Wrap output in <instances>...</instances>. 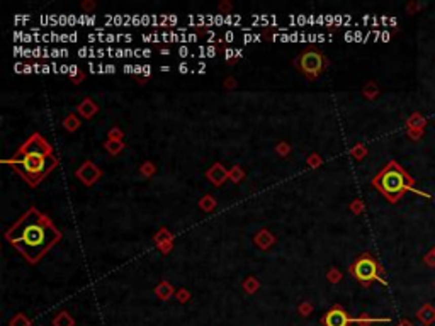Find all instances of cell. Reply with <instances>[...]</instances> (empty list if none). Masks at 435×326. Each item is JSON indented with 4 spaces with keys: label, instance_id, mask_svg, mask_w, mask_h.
<instances>
[{
    "label": "cell",
    "instance_id": "obj_12",
    "mask_svg": "<svg viewBox=\"0 0 435 326\" xmlns=\"http://www.w3.org/2000/svg\"><path fill=\"white\" fill-rule=\"evenodd\" d=\"M97 113H99V104L92 97H85V99H82L77 104V114L85 121L92 119Z\"/></svg>",
    "mask_w": 435,
    "mask_h": 326
},
{
    "label": "cell",
    "instance_id": "obj_42",
    "mask_svg": "<svg viewBox=\"0 0 435 326\" xmlns=\"http://www.w3.org/2000/svg\"><path fill=\"white\" fill-rule=\"evenodd\" d=\"M433 285H435V282H433Z\"/></svg>",
    "mask_w": 435,
    "mask_h": 326
},
{
    "label": "cell",
    "instance_id": "obj_40",
    "mask_svg": "<svg viewBox=\"0 0 435 326\" xmlns=\"http://www.w3.org/2000/svg\"><path fill=\"white\" fill-rule=\"evenodd\" d=\"M148 80H150V79H141V77H139V79H138L136 82H138V84H139V85H144V84H147V82H148Z\"/></svg>",
    "mask_w": 435,
    "mask_h": 326
},
{
    "label": "cell",
    "instance_id": "obj_19",
    "mask_svg": "<svg viewBox=\"0 0 435 326\" xmlns=\"http://www.w3.org/2000/svg\"><path fill=\"white\" fill-rule=\"evenodd\" d=\"M391 318H372L371 314L367 313H362L360 316H357V318L354 319V323L357 326H372L376 323H389Z\"/></svg>",
    "mask_w": 435,
    "mask_h": 326
},
{
    "label": "cell",
    "instance_id": "obj_20",
    "mask_svg": "<svg viewBox=\"0 0 435 326\" xmlns=\"http://www.w3.org/2000/svg\"><path fill=\"white\" fill-rule=\"evenodd\" d=\"M102 147H104L105 152L111 155V157H118L119 153H123L124 150H126L124 141H113V139H105Z\"/></svg>",
    "mask_w": 435,
    "mask_h": 326
},
{
    "label": "cell",
    "instance_id": "obj_10",
    "mask_svg": "<svg viewBox=\"0 0 435 326\" xmlns=\"http://www.w3.org/2000/svg\"><path fill=\"white\" fill-rule=\"evenodd\" d=\"M206 178L209 180V184H212L214 187L225 186V182L228 180V168L221 162L212 163L211 167L206 170Z\"/></svg>",
    "mask_w": 435,
    "mask_h": 326
},
{
    "label": "cell",
    "instance_id": "obj_33",
    "mask_svg": "<svg viewBox=\"0 0 435 326\" xmlns=\"http://www.w3.org/2000/svg\"><path fill=\"white\" fill-rule=\"evenodd\" d=\"M124 138V131L119 128V126H114L107 131V139H113V141H123Z\"/></svg>",
    "mask_w": 435,
    "mask_h": 326
},
{
    "label": "cell",
    "instance_id": "obj_23",
    "mask_svg": "<svg viewBox=\"0 0 435 326\" xmlns=\"http://www.w3.org/2000/svg\"><path fill=\"white\" fill-rule=\"evenodd\" d=\"M349 155L355 160V162H362V160H364L367 155H369V148H367L364 143H360V141H359V143H355L354 147L349 150Z\"/></svg>",
    "mask_w": 435,
    "mask_h": 326
},
{
    "label": "cell",
    "instance_id": "obj_8",
    "mask_svg": "<svg viewBox=\"0 0 435 326\" xmlns=\"http://www.w3.org/2000/svg\"><path fill=\"white\" fill-rule=\"evenodd\" d=\"M427 124H428V121L422 113H418V111L417 113H412L408 116V119L405 121V131H407V136L417 143V141H420L423 138Z\"/></svg>",
    "mask_w": 435,
    "mask_h": 326
},
{
    "label": "cell",
    "instance_id": "obj_4",
    "mask_svg": "<svg viewBox=\"0 0 435 326\" xmlns=\"http://www.w3.org/2000/svg\"><path fill=\"white\" fill-rule=\"evenodd\" d=\"M293 66L301 74L308 82H315L325 74L330 66V58L316 46H306L294 56Z\"/></svg>",
    "mask_w": 435,
    "mask_h": 326
},
{
    "label": "cell",
    "instance_id": "obj_25",
    "mask_svg": "<svg viewBox=\"0 0 435 326\" xmlns=\"http://www.w3.org/2000/svg\"><path fill=\"white\" fill-rule=\"evenodd\" d=\"M68 75H70L71 84H74L75 87H77V85H80L82 82H85V79H87V74H85V71L82 70V68L75 66V65H71V66H70Z\"/></svg>",
    "mask_w": 435,
    "mask_h": 326
},
{
    "label": "cell",
    "instance_id": "obj_24",
    "mask_svg": "<svg viewBox=\"0 0 435 326\" xmlns=\"http://www.w3.org/2000/svg\"><path fill=\"white\" fill-rule=\"evenodd\" d=\"M138 173L141 175L143 178H152L157 175V165H155L153 162H150V160H147V162H143L138 167Z\"/></svg>",
    "mask_w": 435,
    "mask_h": 326
},
{
    "label": "cell",
    "instance_id": "obj_38",
    "mask_svg": "<svg viewBox=\"0 0 435 326\" xmlns=\"http://www.w3.org/2000/svg\"><path fill=\"white\" fill-rule=\"evenodd\" d=\"M223 87H225V90H235L236 87H238V82H236L235 77H226L223 82Z\"/></svg>",
    "mask_w": 435,
    "mask_h": 326
},
{
    "label": "cell",
    "instance_id": "obj_30",
    "mask_svg": "<svg viewBox=\"0 0 435 326\" xmlns=\"http://www.w3.org/2000/svg\"><path fill=\"white\" fill-rule=\"evenodd\" d=\"M325 163L323 162V158H321V155L320 153H316V152H313V153H309L308 157H306V165L309 168H313V170H316V168H320L321 165Z\"/></svg>",
    "mask_w": 435,
    "mask_h": 326
},
{
    "label": "cell",
    "instance_id": "obj_7",
    "mask_svg": "<svg viewBox=\"0 0 435 326\" xmlns=\"http://www.w3.org/2000/svg\"><path fill=\"white\" fill-rule=\"evenodd\" d=\"M102 175H104L102 168H100L99 165H95L92 160H85V162L75 170L77 180H80V182L84 184L85 187L95 186V184H97L99 180L102 178Z\"/></svg>",
    "mask_w": 435,
    "mask_h": 326
},
{
    "label": "cell",
    "instance_id": "obj_35",
    "mask_svg": "<svg viewBox=\"0 0 435 326\" xmlns=\"http://www.w3.org/2000/svg\"><path fill=\"white\" fill-rule=\"evenodd\" d=\"M80 9L84 11L85 14H90L97 9V2L95 0H82L80 2Z\"/></svg>",
    "mask_w": 435,
    "mask_h": 326
},
{
    "label": "cell",
    "instance_id": "obj_11",
    "mask_svg": "<svg viewBox=\"0 0 435 326\" xmlns=\"http://www.w3.org/2000/svg\"><path fill=\"white\" fill-rule=\"evenodd\" d=\"M275 243H277V236L274 235L272 231L267 230V228H260L259 231H255L253 235V245L262 251L270 250Z\"/></svg>",
    "mask_w": 435,
    "mask_h": 326
},
{
    "label": "cell",
    "instance_id": "obj_28",
    "mask_svg": "<svg viewBox=\"0 0 435 326\" xmlns=\"http://www.w3.org/2000/svg\"><path fill=\"white\" fill-rule=\"evenodd\" d=\"M342 279H344V274H342V270L338 269V267H335V265H332L330 269L327 270V280L330 282V284H340L342 282Z\"/></svg>",
    "mask_w": 435,
    "mask_h": 326
},
{
    "label": "cell",
    "instance_id": "obj_9",
    "mask_svg": "<svg viewBox=\"0 0 435 326\" xmlns=\"http://www.w3.org/2000/svg\"><path fill=\"white\" fill-rule=\"evenodd\" d=\"M153 243L157 246V250L163 253V255H168L173 250V243H175V235L168 230V228H160L157 233L153 235Z\"/></svg>",
    "mask_w": 435,
    "mask_h": 326
},
{
    "label": "cell",
    "instance_id": "obj_3",
    "mask_svg": "<svg viewBox=\"0 0 435 326\" xmlns=\"http://www.w3.org/2000/svg\"><path fill=\"white\" fill-rule=\"evenodd\" d=\"M371 186L391 204H396L408 192H415L422 197L432 199L430 194L418 191V189L415 187V178L401 167L396 160H389V162L372 177Z\"/></svg>",
    "mask_w": 435,
    "mask_h": 326
},
{
    "label": "cell",
    "instance_id": "obj_22",
    "mask_svg": "<svg viewBox=\"0 0 435 326\" xmlns=\"http://www.w3.org/2000/svg\"><path fill=\"white\" fill-rule=\"evenodd\" d=\"M197 206H199V209L202 212H212L214 211V209L218 207V201L214 199V196H211V194H204V196H202L201 199H199V202H197Z\"/></svg>",
    "mask_w": 435,
    "mask_h": 326
},
{
    "label": "cell",
    "instance_id": "obj_17",
    "mask_svg": "<svg viewBox=\"0 0 435 326\" xmlns=\"http://www.w3.org/2000/svg\"><path fill=\"white\" fill-rule=\"evenodd\" d=\"M51 324L53 326H75L77 321L68 311H58V313L55 314V318H53V321H51Z\"/></svg>",
    "mask_w": 435,
    "mask_h": 326
},
{
    "label": "cell",
    "instance_id": "obj_27",
    "mask_svg": "<svg viewBox=\"0 0 435 326\" xmlns=\"http://www.w3.org/2000/svg\"><path fill=\"white\" fill-rule=\"evenodd\" d=\"M274 152H275V155H277V157L289 158V157H291V153H293V147L287 143V141H279V143H275Z\"/></svg>",
    "mask_w": 435,
    "mask_h": 326
},
{
    "label": "cell",
    "instance_id": "obj_34",
    "mask_svg": "<svg viewBox=\"0 0 435 326\" xmlns=\"http://www.w3.org/2000/svg\"><path fill=\"white\" fill-rule=\"evenodd\" d=\"M233 9H235V6H233V2H231V0H221L220 4H218V12L220 14H231L233 12Z\"/></svg>",
    "mask_w": 435,
    "mask_h": 326
},
{
    "label": "cell",
    "instance_id": "obj_15",
    "mask_svg": "<svg viewBox=\"0 0 435 326\" xmlns=\"http://www.w3.org/2000/svg\"><path fill=\"white\" fill-rule=\"evenodd\" d=\"M61 126H63L66 133H77L82 128V118L77 113H70L61 121Z\"/></svg>",
    "mask_w": 435,
    "mask_h": 326
},
{
    "label": "cell",
    "instance_id": "obj_36",
    "mask_svg": "<svg viewBox=\"0 0 435 326\" xmlns=\"http://www.w3.org/2000/svg\"><path fill=\"white\" fill-rule=\"evenodd\" d=\"M423 264L427 265L428 269H435V251L433 250H428L423 255Z\"/></svg>",
    "mask_w": 435,
    "mask_h": 326
},
{
    "label": "cell",
    "instance_id": "obj_13",
    "mask_svg": "<svg viewBox=\"0 0 435 326\" xmlns=\"http://www.w3.org/2000/svg\"><path fill=\"white\" fill-rule=\"evenodd\" d=\"M155 296H157L160 301H168L170 298L175 296V287L172 285L170 280H160L157 285H155Z\"/></svg>",
    "mask_w": 435,
    "mask_h": 326
},
{
    "label": "cell",
    "instance_id": "obj_5",
    "mask_svg": "<svg viewBox=\"0 0 435 326\" xmlns=\"http://www.w3.org/2000/svg\"><path fill=\"white\" fill-rule=\"evenodd\" d=\"M350 277L359 282L362 287H371L374 282H381L383 285H388V280L384 279V267L376 259L372 253L364 251L349 265Z\"/></svg>",
    "mask_w": 435,
    "mask_h": 326
},
{
    "label": "cell",
    "instance_id": "obj_31",
    "mask_svg": "<svg viewBox=\"0 0 435 326\" xmlns=\"http://www.w3.org/2000/svg\"><path fill=\"white\" fill-rule=\"evenodd\" d=\"M173 298H175L180 304H187L191 301L192 294H191V291L187 289V287H178V289L175 291V296H173Z\"/></svg>",
    "mask_w": 435,
    "mask_h": 326
},
{
    "label": "cell",
    "instance_id": "obj_21",
    "mask_svg": "<svg viewBox=\"0 0 435 326\" xmlns=\"http://www.w3.org/2000/svg\"><path fill=\"white\" fill-rule=\"evenodd\" d=\"M245 177H246L245 168L241 167V165H238V163L233 165V167L228 170V180L231 184H235V186H238V184L243 182Z\"/></svg>",
    "mask_w": 435,
    "mask_h": 326
},
{
    "label": "cell",
    "instance_id": "obj_1",
    "mask_svg": "<svg viewBox=\"0 0 435 326\" xmlns=\"http://www.w3.org/2000/svg\"><path fill=\"white\" fill-rule=\"evenodd\" d=\"M4 236L29 265L40 264L46 253L63 238L51 218L36 206L29 207Z\"/></svg>",
    "mask_w": 435,
    "mask_h": 326
},
{
    "label": "cell",
    "instance_id": "obj_26",
    "mask_svg": "<svg viewBox=\"0 0 435 326\" xmlns=\"http://www.w3.org/2000/svg\"><path fill=\"white\" fill-rule=\"evenodd\" d=\"M9 326H32V319L26 313H16L9 319Z\"/></svg>",
    "mask_w": 435,
    "mask_h": 326
},
{
    "label": "cell",
    "instance_id": "obj_18",
    "mask_svg": "<svg viewBox=\"0 0 435 326\" xmlns=\"http://www.w3.org/2000/svg\"><path fill=\"white\" fill-rule=\"evenodd\" d=\"M241 289H243V293H245V294H248V296L257 294V293H259V289H260V280H259L255 275H248V277H245V280L241 282Z\"/></svg>",
    "mask_w": 435,
    "mask_h": 326
},
{
    "label": "cell",
    "instance_id": "obj_32",
    "mask_svg": "<svg viewBox=\"0 0 435 326\" xmlns=\"http://www.w3.org/2000/svg\"><path fill=\"white\" fill-rule=\"evenodd\" d=\"M315 311V306H313V303H309V301H301V303L298 304V313L299 316H303V318H308V316H311V313Z\"/></svg>",
    "mask_w": 435,
    "mask_h": 326
},
{
    "label": "cell",
    "instance_id": "obj_16",
    "mask_svg": "<svg viewBox=\"0 0 435 326\" xmlns=\"http://www.w3.org/2000/svg\"><path fill=\"white\" fill-rule=\"evenodd\" d=\"M362 97H364L366 100H376L381 94V89L378 85V82L374 80H367L364 85H362Z\"/></svg>",
    "mask_w": 435,
    "mask_h": 326
},
{
    "label": "cell",
    "instance_id": "obj_14",
    "mask_svg": "<svg viewBox=\"0 0 435 326\" xmlns=\"http://www.w3.org/2000/svg\"><path fill=\"white\" fill-rule=\"evenodd\" d=\"M417 319L425 326H430L435 323V306L430 303L422 304V308L417 311Z\"/></svg>",
    "mask_w": 435,
    "mask_h": 326
},
{
    "label": "cell",
    "instance_id": "obj_2",
    "mask_svg": "<svg viewBox=\"0 0 435 326\" xmlns=\"http://www.w3.org/2000/svg\"><path fill=\"white\" fill-rule=\"evenodd\" d=\"M4 165L11 167L29 187H38L50 173L60 165V158L55 150L41 133H32L24 141L17 152L2 160Z\"/></svg>",
    "mask_w": 435,
    "mask_h": 326
},
{
    "label": "cell",
    "instance_id": "obj_6",
    "mask_svg": "<svg viewBox=\"0 0 435 326\" xmlns=\"http://www.w3.org/2000/svg\"><path fill=\"white\" fill-rule=\"evenodd\" d=\"M354 319L342 304H333L320 318V323L321 326H350L354 324Z\"/></svg>",
    "mask_w": 435,
    "mask_h": 326
},
{
    "label": "cell",
    "instance_id": "obj_29",
    "mask_svg": "<svg viewBox=\"0 0 435 326\" xmlns=\"http://www.w3.org/2000/svg\"><path fill=\"white\" fill-rule=\"evenodd\" d=\"M349 211L354 214V216H362L366 212V204L360 197H355L354 201L349 204Z\"/></svg>",
    "mask_w": 435,
    "mask_h": 326
},
{
    "label": "cell",
    "instance_id": "obj_39",
    "mask_svg": "<svg viewBox=\"0 0 435 326\" xmlns=\"http://www.w3.org/2000/svg\"><path fill=\"white\" fill-rule=\"evenodd\" d=\"M396 326H415V324L410 319H401V321H398V324Z\"/></svg>",
    "mask_w": 435,
    "mask_h": 326
},
{
    "label": "cell",
    "instance_id": "obj_37",
    "mask_svg": "<svg viewBox=\"0 0 435 326\" xmlns=\"http://www.w3.org/2000/svg\"><path fill=\"white\" fill-rule=\"evenodd\" d=\"M422 4L420 2H415V0H412V2H408L407 6V12L410 14V16H415V14H418L420 11H422Z\"/></svg>",
    "mask_w": 435,
    "mask_h": 326
},
{
    "label": "cell",
    "instance_id": "obj_41",
    "mask_svg": "<svg viewBox=\"0 0 435 326\" xmlns=\"http://www.w3.org/2000/svg\"><path fill=\"white\" fill-rule=\"evenodd\" d=\"M432 250H433V251H435V245H433V248H432Z\"/></svg>",
    "mask_w": 435,
    "mask_h": 326
}]
</instances>
